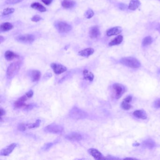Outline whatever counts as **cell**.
Here are the masks:
<instances>
[{
    "label": "cell",
    "instance_id": "42",
    "mask_svg": "<svg viewBox=\"0 0 160 160\" xmlns=\"http://www.w3.org/2000/svg\"><path fill=\"white\" fill-rule=\"evenodd\" d=\"M157 30L160 32V25L158 26V28H157Z\"/></svg>",
    "mask_w": 160,
    "mask_h": 160
},
{
    "label": "cell",
    "instance_id": "31",
    "mask_svg": "<svg viewBox=\"0 0 160 160\" xmlns=\"http://www.w3.org/2000/svg\"><path fill=\"white\" fill-rule=\"evenodd\" d=\"M23 1L24 0H6L5 1V3L8 5H13V4H16L20 3Z\"/></svg>",
    "mask_w": 160,
    "mask_h": 160
},
{
    "label": "cell",
    "instance_id": "19",
    "mask_svg": "<svg viewBox=\"0 0 160 160\" xmlns=\"http://www.w3.org/2000/svg\"><path fill=\"white\" fill-rule=\"evenodd\" d=\"M13 28V25L11 23L8 22L3 23L0 26V30L1 32H5L11 30Z\"/></svg>",
    "mask_w": 160,
    "mask_h": 160
},
{
    "label": "cell",
    "instance_id": "21",
    "mask_svg": "<svg viewBox=\"0 0 160 160\" xmlns=\"http://www.w3.org/2000/svg\"><path fill=\"white\" fill-rule=\"evenodd\" d=\"M32 8L37 10L41 12H43L47 11V9L45 7L43 6L42 4H40L38 2H35V3H32L31 6Z\"/></svg>",
    "mask_w": 160,
    "mask_h": 160
},
{
    "label": "cell",
    "instance_id": "26",
    "mask_svg": "<svg viewBox=\"0 0 160 160\" xmlns=\"http://www.w3.org/2000/svg\"><path fill=\"white\" fill-rule=\"evenodd\" d=\"M41 121L40 119L37 120L33 124H27V127L29 129H32V128H37L39 127L41 124Z\"/></svg>",
    "mask_w": 160,
    "mask_h": 160
},
{
    "label": "cell",
    "instance_id": "6",
    "mask_svg": "<svg viewBox=\"0 0 160 160\" xmlns=\"http://www.w3.org/2000/svg\"><path fill=\"white\" fill-rule=\"evenodd\" d=\"M114 92L116 99H119L125 91V88L123 85L120 84H115L113 85Z\"/></svg>",
    "mask_w": 160,
    "mask_h": 160
},
{
    "label": "cell",
    "instance_id": "7",
    "mask_svg": "<svg viewBox=\"0 0 160 160\" xmlns=\"http://www.w3.org/2000/svg\"><path fill=\"white\" fill-rule=\"evenodd\" d=\"M16 40L20 42L31 44L35 41V37L33 35L29 34L21 35L16 37Z\"/></svg>",
    "mask_w": 160,
    "mask_h": 160
},
{
    "label": "cell",
    "instance_id": "2",
    "mask_svg": "<svg viewBox=\"0 0 160 160\" xmlns=\"http://www.w3.org/2000/svg\"><path fill=\"white\" fill-rule=\"evenodd\" d=\"M120 62L122 65L126 66L134 69H137L140 66L139 61L134 57H124L121 59Z\"/></svg>",
    "mask_w": 160,
    "mask_h": 160
},
{
    "label": "cell",
    "instance_id": "17",
    "mask_svg": "<svg viewBox=\"0 0 160 160\" xmlns=\"http://www.w3.org/2000/svg\"><path fill=\"white\" fill-rule=\"evenodd\" d=\"M133 115L138 118L145 119L147 118V114L145 111L143 110H137L134 111Z\"/></svg>",
    "mask_w": 160,
    "mask_h": 160
},
{
    "label": "cell",
    "instance_id": "13",
    "mask_svg": "<svg viewBox=\"0 0 160 160\" xmlns=\"http://www.w3.org/2000/svg\"><path fill=\"white\" fill-rule=\"evenodd\" d=\"M101 35L100 29L98 26H94L91 28L89 31V36L92 38H97Z\"/></svg>",
    "mask_w": 160,
    "mask_h": 160
},
{
    "label": "cell",
    "instance_id": "5",
    "mask_svg": "<svg viewBox=\"0 0 160 160\" xmlns=\"http://www.w3.org/2000/svg\"><path fill=\"white\" fill-rule=\"evenodd\" d=\"M55 26L58 31L61 33H67L72 29V26L62 21L57 22Z\"/></svg>",
    "mask_w": 160,
    "mask_h": 160
},
{
    "label": "cell",
    "instance_id": "9",
    "mask_svg": "<svg viewBox=\"0 0 160 160\" xmlns=\"http://www.w3.org/2000/svg\"><path fill=\"white\" fill-rule=\"evenodd\" d=\"M51 67L52 68L55 73L57 75L62 74L67 71V68L65 66L60 65V64H56V63L51 64Z\"/></svg>",
    "mask_w": 160,
    "mask_h": 160
},
{
    "label": "cell",
    "instance_id": "38",
    "mask_svg": "<svg viewBox=\"0 0 160 160\" xmlns=\"http://www.w3.org/2000/svg\"><path fill=\"white\" fill-rule=\"evenodd\" d=\"M132 96L131 95H129L126 98H125L124 101H125V102H127L128 103H130V102H131L132 100Z\"/></svg>",
    "mask_w": 160,
    "mask_h": 160
},
{
    "label": "cell",
    "instance_id": "16",
    "mask_svg": "<svg viewBox=\"0 0 160 160\" xmlns=\"http://www.w3.org/2000/svg\"><path fill=\"white\" fill-rule=\"evenodd\" d=\"M62 6L66 9L73 8L75 6L76 3L75 2L72 0H63L62 2Z\"/></svg>",
    "mask_w": 160,
    "mask_h": 160
},
{
    "label": "cell",
    "instance_id": "30",
    "mask_svg": "<svg viewBox=\"0 0 160 160\" xmlns=\"http://www.w3.org/2000/svg\"><path fill=\"white\" fill-rule=\"evenodd\" d=\"M144 145H145V147L151 148H153V147L155 145V144H154V142L152 140L148 139V140L145 141L144 142Z\"/></svg>",
    "mask_w": 160,
    "mask_h": 160
},
{
    "label": "cell",
    "instance_id": "36",
    "mask_svg": "<svg viewBox=\"0 0 160 160\" xmlns=\"http://www.w3.org/2000/svg\"><path fill=\"white\" fill-rule=\"evenodd\" d=\"M154 106L156 108H160V99L156 100L154 103Z\"/></svg>",
    "mask_w": 160,
    "mask_h": 160
},
{
    "label": "cell",
    "instance_id": "1",
    "mask_svg": "<svg viewBox=\"0 0 160 160\" xmlns=\"http://www.w3.org/2000/svg\"><path fill=\"white\" fill-rule=\"evenodd\" d=\"M70 118L73 119H84L88 116L87 113L77 107H73L69 113Z\"/></svg>",
    "mask_w": 160,
    "mask_h": 160
},
{
    "label": "cell",
    "instance_id": "11",
    "mask_svg": "<svg viewBox=\"0 0 160 160\" xmlns=\"http://www.w3.org/2000/svg\"><path fill=\"white\" fill-rule=\"evenodd\" d=\"M65 138L71 142H79L82 140V136L80 133L72 132L66 135Z\"/></svg>",
    "mask_w": 160,
    "mask_h": 160
},
{
    "label": "cell",
    "instance_id": "24",
    "mask_svg": "<svg viewBox=\"0 0 160 160\" xmlns=\"http://www.w3.org/2000/svg\"><path fill=\"white\" fill-rule=\"evenodd\" d=\"M123 41V37L122 35H119L116 37L113 41H111L109 43V46H113L115 45H118Z\"/></svg>",
    "mask_w": 160,
    "mask_h": 160
},
{
    "label": "cell",
    "instance_id": "20",
    "mask_svg": "<svg viewBox=\"0 0 160 160\" xmlns=\"http://www.w3.org/2000/svg\"><path fill=\"white\" fill-rule=\"evenodd\" d=\"M83 73L84 78L85 79L90 81V82L93 81L95 76L93 73L87 70H84Z\"/></svg>",
    "mask_w": 160,
    "mask_h": 160
},
{
    "label": "cell",
    "instance_id": "25",
    "mask_svg": "<svg viewBox=\"0 0 160 160\" xmlns=\"http://www.w3.org/2000/svg\"><path fill=\"white\" fill-rule=\"evenodd\" d=\"M153 39L150 36H147L144 38L142 41V45L144 46H148L152 43Z\"/></svg>",
    "mask_w": 160,
    "mask_h": 160
},
{
    "label": "cell",
    "instance_id": "34",
    "mask_svg": "<svg viewBox=\"0 0 160 160\" xmlns=\"http://www.w3.org/2000/svg\"><path fill=\"white\" fill-rule=\"evenodd\" d=\"M42 18L38 15H35L33 16L31 18V20L33 22H38L42 20Z\"/></svg>",
    "mask_w": 160,
    "mask_h": 160
},
{
    "label": "cell",
    "instance_id": "41",
    "mask_svg": "<svg viewBox=\"0 0 160 160\" xmlns=\"http://www.w3.org/2000/svg\"><path fill=\"white\" fill-rule=\"evenodd\" d=\"M127 159H132V160H133V159H135V158H125V159H124V160H127Z\"/></svg>",
    "mask_w": 160,
    "mask_h": 160
},
{
    "label": "cell",
    "instance_id": "23",
    "mask_svg": "<svg viewBox=\"0 0 160 160\" xmlns=\"http://www.w3.org/2000/svg\"><path fill=\"white\" fill-rule=\"evenodd\" d=\"M140 5V2L138 0H132L130 2L128 8L132 11H135L139 7Z\"/></svg>",
    "mask_w": 160,
    "mask_h": 160
},
{
    "label": "cell",
    "instance_id": "27",
    "mask_svg": "<svg viewBox=\"0 0 160 160\" xmlns=\"http://www.w3.org/2000/svg\"><path fill=\"white\" fill-rule=\"evenodd\" d=\"M15 12L14 8H5L3 10L2 12V15L3 16H6L8 15L13 13Z\"/></svg>",
    "mask_w": 160,
    "mask_h": 160
},
{
    "label": "cell",
    "instance_id": "43",
    "mask_svg": "<svg viewBox=\"0 0 160 160\" xmlns=\"http://www.w3.org/2000/svg\"><path fill=\"white\" fill-rule=\"evenodd\" d=\"M159 1H160V0H159Z\"/></svg>",
    "mask_w": 160,
    "mask_h": 160
},
{
    "label": "cell",
    "instance_id": "39",
    "mask_svg": "<svg viewBox=\"0 0 160 160\" xmlns=\"http://www.w3.org/2000/svg\"><path fill=\"white\" fill-rule=\"evenodd\" d=\"M6 111L4 109H2V108H1V116H2V115H5Z\"/></svg>",
    "mask_w": 160,
    "mask_h": 160
},
{
    "label": "cell",
    "instance_id": "3",
    "mask_svg": "<svg viewBox=\"0 0 160 160\" xmlns=\"http://www.w3.org/2000/svg\"><path fill=\"white\" fill-rule=\"evenodd\" d=\"M21 62H16L12 63L8 66L7 70V76L9 78L13 77L18 73L21 68Z\"/></svg>",
    "mask_w": 160,
    "mask_h": 160
},
{
    "label": "cell",
    "instance_id": "15",
    "mask_svg": "<svg viewBox=\"0 0 160 160\" xmlns=\"http://www.w3.org/2000/svg\"><path fill=\"white\" fill-rule=\"evenodd\" d=\"M95 50L92 48H87L78 52V55L83 57H88L94 54Z\"/></svg>",
    "mask_w": 160,
    "mask_h": 160
},
{
    "label": "cell",
    "instance_id": "12",
    "mask_svg": "<svg viewBox=\"0 0 160 160\" xmlns=\"http://www.w3.org/2000/svg\"><path fill=\"white\" fill-rule=\"evenodd\" d=\"M89 154L93 156L96 160H105L106 158H105L102 153L95 148H90L88 150Z\"/></svg>",
    "mask_w": 160,
    "mask_h": 160
},
{
    "label": "cell",
    "instance_id": "37",
    "mask_svg": "<svg viewBox=\"0 0 160 160\" xmlns=\"http://www.w3.org/2000/svg\"><path fill=\"white\" fill-rule=\"evenodd\" d=\"M42 1L46 5H49L53 2V0H42Z\"/></svg>",
    "mask_w": 160,
    "mask_h": 160
},
{
    "label": "cell",
    "instance_id": "28",
    "mask_svg": "<svg viewBox=\"0 0 160 160\" xmlns=\"http://www.w3.org/2000/svg\"><path fill=\"white\" fill-rule=\"evenodd\" d=\"M94 12L93 10L91 9H88L85 13V16L86 18L89 19L94 16Z\"/></svg>",
    "mask_w": 160,
    "mask_h": 160
},
{
    "label": "cell",
    "instance_id": "35",
    "mask_svg": "<svg viewBox=\"0 0 160 160\" xmlns=\"http://www.w3.org/2000/svg\"><path fill=\"white\" fill-rule=\"evenodd\" d=\"M25 95L27 96L28 98H30L32 97L33 95V92L32 90H30L28 91V92L25 94Z\"/></svg>",
    "mask_w": 160,
    "mask_h": 160
},
{
    "label": "cell",
    "instance_id": "18",
    "mask_svg": "<svg viewBox=\"0 0 160 160\" xmlns=\"http://www.w3.org/2000/svg\"><path fill=\"white\" fill-rule=\"evenodd\" d=\"M31 78L33 82L38 81L41 77V72L38 70H34L31 72Z\"/></svg>",
    "mask_w": 160,
    "mask_h": 160
},
{
    "label": "cell",
    "instance_id": "29",
    "mask_svg": "<svg viewBox=\"0 0 160 160\" xmlns=\"http://www.w3.org/2000/svg\"><path fill=\"white\" fill-rule=\"evenodd\" d=\"M121 106H122V108L125 110H129V109H131V108L132 107V106L131 104H129V103H128L127 102H125V101H123L122 102V104H121Z\"/></svg>",
    "mask_w": 160,
    "mask_h": 160
},
{
    "label": "cell",
    "instance_id": "8",
    "mask_svg": "<svg viewBox=\"0 0 160 160\" xmlns=\"http://www.w3.org/2000/svg\"><path fill=\"white\" fill-rule=\"evenodd\" d=\"M28 98L27 96L25 95L22 96L20 98H19L17 101L15 102L14 104V107L16 108H26L28 105L25 103V102L27 101Z\"/></svg>",
    "mask_w": 160,
    "mask_h": 160
},
{
    "label": "cell",
    "instance_id": "14",
    "mask_svg": "<svg viewBox=\"0 0 160 160\" xmlns=\"http://www.w3.org/2000/svg\"><path fill=\"white\" fill-rule=\"evenodd\" d=\"M122 32V29L120 27H115L109 29L107 31V35L108 36L119 35Z\"/></svg>",
    "mask_w": 160,
    "mask_h": 160
},
{
    "label": "cell",
    "instance_id": "33",
    "mask_svg": "<svg viewBox=\"0 0 160 160\" xmlns=\"http://www.w3.org/2000/svg\"><path fill=\"white\" fill-rule=\"evenodd\" d=\"M54 145V143H48L46 144L45 145H44L43 147H42V149L44 151H46L47 150L49 149V148H51Z\"/></svg>",
    "mask_w": 160,
    "mask_h": 160
},
{
    "label": "cell",
    "instance_id": "32",
    "mask_svg": "<svg viewBox=\"0 0 160 160\" xmlns=\"http://www.w3.org/2000/svg\"><path fill=\"white\" fill-rule=\"evenodd\" d=\"M27 128V124H20L18 126V130L20 131H25Z\"/></svg>",
    "mask_w": 160,
    "mask_h": 160
},
{
    "label": "cell",
    "instance_id": "4",
    "mask_svg": "<svg viewBox=\"0 0 160 160\" xmlns=\"http://www.w3.org/2000/svg\"><path fill=\"white\" fill-rule=\"evenodd\" d=\"M44 132L47 133L53 134H61L64 131V127L60 125H57L55 123L50 124L47 126L44 129Z\"/></svg>",
    "mask_w": 160,
    "mask_h": 160
},
{
    "label": "cell",
    "instance_id": "22",
    "mask_svg": "<svg viewBox=\"0 0 160 160\" xmlns=\"http://www.w3.org/2000/svg\"><path fill=\"white\" fill-rule=\"evenodd\" d=\"M4 56H5V58L7 60L12 61L15 59V58L18 57V55L15 54L14 52L8 50V51H7L5 53Z\"/></svg>",
    "mask_w": 160,
    "mask_h": 160
},
{
    "label": "cell",
    "instance_id": "10",
    "mask_svg": "<svg viewBox=\"0 0 160 160\" xmlns=\"http://www.w3.org/2000/svg\"><path fill=\"white\" fill-rule=\"evenodd\" d=\"M17 144L16 143H12L9 145L8 147L2 150L0 153V155L2 156H8L13 152L14 149L17 147Z\"/></svg>",
    "mask_w": 160,
    "mask_h": 160
},
{
    "label": "cell",
    "instance_id": "40",
    "mask_svg": "<svg viewBox=\"0 0 160 160\" xmlns=\"http://www.w3.org/2000/svg\"><path fill=\"white\" fill-rule=\"evenodd\" d=\"M0 40H1V43H2V42H3V41H4V38H3V37L2 36H1Z\"/></svg>",
    "mask_w": 160,
    "mask_h": 160
}]
</instances>
